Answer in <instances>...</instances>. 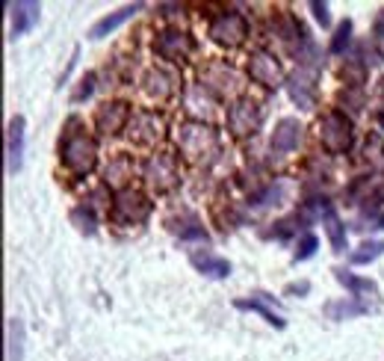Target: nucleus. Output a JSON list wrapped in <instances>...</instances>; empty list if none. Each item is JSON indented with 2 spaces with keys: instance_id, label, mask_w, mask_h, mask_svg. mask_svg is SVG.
<instances>
[{
  "instance_id": "37",
  "label": "nucleus",
  "mask_w": 384,
  "mask_h": 361,
  "mask_svg": "<svg viewBox=\"0 0 384 361\" xmlns=\"http://www.w3.org/2000/svg\"><path fill=\"white\" fill-rule=\"evenodd\" d=\"M378 125H381V127H384V113H378Z\"/></svg>"
},
{
  "instance_id": "24",
  "label": "nucleus",
  "mask_w": 384,
  "mask_h": 361,
  "mask_svg": "<svg viewBox=\"0 0 384 361\" xmlns=\"http://www.w3.org/2000/svg\"><path fill=\"white\" fill-rule=\"evenodd\" d=\"M381 255H384V240H363L358 249H352L349 260H352V264H373Z\"/></svg>"
},
{
  "instance_id": "23",
  "label": "nucleus",
  "mask_w": 384,
  "mask_h": 361,
  "mask_svg": "<svg viewBox=\"0 0 384 361\" xmlns=\"http://www.w3.org/2000/svg\"><path fill=\"white\" fill-rule=\"evenodd\" d=\"M6 361H24V323L18 317L6 320Z\"/></svg>"
},
{
  "instance_id": "2",
  "label": "nucleus",
  "mask_w": 384,
  "mask_h": 361,
  "mask_svg": "<svg viewBox=\"0 0 384 361\" xmlns=\"http://www.w3.org/2000/svg\"><path fill=\"white\" fill-rule=\"evenodd\" d=\"M178 142H180V151L190 160H204L219 149V134L204 122H187L178 130Z\"/></svg>"
},
{
  "instance_id": "13",
  "label": "nucleus",
  "mask_w": 384,
  "mask_h": 361,
  "mask_svg": "<svg viewBox=\"0 0 384 361\" xmlns=\"http://www.w3.org/2000/svg\"><path fill=\"white\" fill-rule=\"evenodd\" d=\"M248 74H252L255 84H260L266 89H278L284 84V74H281L278 59L269 57V54H263V51L252 54V59H248Z\"/></svg>"
},
{
  "instance_id": "8",
  "label": "nucleus",
  "mask_w": 384,
  "mask_h": 361,
  "mask_svg": "<svg viewBox=\"0 0 384 361\" xmlns=\"http://www.w3.org/2000/svg\"><path fill=\"white\" fill-rule=\"evenodd\" d=\"M192 51H195V42L183 30H163L154 39V54L169 62H187Z\"/></svg>"
},
{
  "instance_id": "4",
  "label": "nucleus",
  "mask_w": 384,
  "mask_h": 361,
  "mask_svg": "<svg viewBox=\"0 0 384 361\" xmlns=\"http://www.w3.org/2000/svg\"><path fill=\"white\" fill-rule=\"evenodd\" d=\"M352 122H349L340 110H331L322 116L320 122V139L322 145L331 151V154H346L349 149H352Z\"/></svg>"
},
{
  "instance_id": "36",
  "label": "nucleus",
  "mask_w": 384,
  "mask_h": 361,
  "mask_svg": "<svg viewBox=\"0 0 384 361\" xmlns=\"http://www.w3.org/2000/svg\"><path fill=\"white\" fill-rule=\"evenodd\" d=\"M376 228H384V213H381V217L376 219Z\"/></svg>"
},
{
  "instance_id": "34",
  "label": "nucleus",
  "mask_w": 384,
  "mask_h": 361,
  "mask_svg": "<svg viewBox=\"0 0 384 361\" xmlns=\"http://www.w3.org/2000/svg\"><path fill=\"white\" fill-rule=\"evenodd\" d=\"M310 9H313V18L320 21L322 27H331V15H328V4H320V0H313L310 4Z\"/></svg>"
},
{
  "instance_id": "22",
  "label": "nucleus",
  "mask_w": 384,
  "mask_h": 361,
  "mask_svg": "<svg viewBox=\"0 0 384 361\" xmlns=\"http://www.w3.org/2000/svg\"><path fill=\"white\" fill-rule=\"evenodd\" d=\"M334 278L352 293L355 299H361V293H378V285L373 282V278H361V275H355V273H349V270H343V267H334Z\"/></svg>"
},
{
  "instance_id": "12",
  "label": "nucleus",
  "mask_w": 384,
  "mask_h": 361,
  "mask_svg": "<svg viewBox=\"0 0 384 361\" xmlns=\"http://www.w3.org/2000/svg\"><path fill=\"white\" fill-rule=\"evenodd\" d=\"M24 130H27L24 116L9 119V127H6V172L9 175H18L24 166Z\"/></svg>"
},
{
  "instance_id": "5",
  "label": "nucleus",
  "mask_w": 384,
  "mask_h": 361,
  "mask_svg": "<svg viewBox=\"0 0 384 361\" xmlns=\"http://www.w3.org/2000/svg\"><path fill=\"white\" fill-rule=\"evenodd\" d=\"M145 180L151 184L157 193H172L180 184V169H178V157L169 151H157L145 160Z\"/></svg>"
},
{
  "instance_id": "6",
  "label": "nucleus",
  "mask_w": 384,
  "mask_h": 361,
  "mask_svg": "<svg viewBox=\"0 0 384 361\" xmlns=\"http://www.w3.org/2000/svg\"><path fill=\"white\" fill-rule=\"evenodd\" d=\"M260 122H263V107L255 98H237V101L228 107V130L237 139L252 137L260 127Z\"/></svg>"
},
{
  "instance_id": "19",
  "label": "nucleus",
  "mask_w": 384,
  "mask_h": 361,
  "mask_svg": "<svg viewBox=\"0 0 384 361\" xmlns=\"http://www.w3.org/2000/svg\"><path fill=\"white\" fill-rule=\"evenodd\" d=\"M190 264L207 275V278H228L231 275V264L222 258V255H216L210 249H198V252H190Z\"/></svg>"
},
{
  "instance_id": "10",
  "label": "nucleus",
  "mask_w": 384,
  "mask_h": 361,
  "mask_svg": "<svg viewBox=\"0 0 384 361\" xmlns=\"http://www.w3.org/2000/svg\"><path fill=\"white\" fill-rule=\"evenodd\" d=\"M130 119H133V113L127 101H104L95 113V127H98V134L115 137L119 130L130 125Z\"/></svg>"
},
{
  "instance_id": "16",
  "label": "nucleus",
  "mask_w": 384,
  "mask_h": 361,
  "mask_svg": "<svg viewBox=\"0 0 384 361\" xmlns=\"http://www.w3.org/2000/svg\"><path fill=\"white\" fill-rule=\"evenodd\" d=\"M12 12V24H9V39H21L24 33H30L33 27L39 24L42 6L33 4V0H18V4H9Z\"/></svg>"
},
{
  "instance_id": "31",
  "label": "nucleus",
  "mask_w": 384,
  "mask_h": 361,
  "mask_svg": "<svg viewBox=\"0 0 384 361\" xmlns=\"http://www.w3.org/2000/svg\"><path fill=\"white\" fill-rule=\"evenodd\" d=\"M216 71H219V65H210V71H207V77H204V80H207V86H210V84H216V80H213V74H216ZM222 74H225V77H222V89H233V86H237V80H240V77H237V71H233V69H228V71H225V65H222Z\"/></svg>"
},
{
  "instance_id": "28",
  "label": "nucleus",
  "mask_w": 384,
  "mask_h": 361,
  "mask_svg": "<svg viewBox=\"0 0 384 361\" xmlns=\"http://www.w3.org/2000/svg\"><path fill=\"white\" fill-rule=\"evenodd\" d=\"M349 42H352V21L346 18L337 27V33H334V39H331V54H343L346 47H349Z\"/></svg>"
},
{
  "instance_id": "32",
  "label": "nucleus",
  "mask_w": 384,
  "mask_h": 361,
  "mask_svg": "<svg viewBox=\"0 0 384 361\" xmlns=\"http://www.w3.org/2000/svg\"><path fill=\"white\" fill-rule=\"evenodd\" d=\"M92 92H95V74L89 71L86 77L80 80V86L74 89V95H71V104H80V101H86V98H89Z\"/></svg>"
},
{
  "instance_id": "20",
  "label": "nucleus",
  "mask_w": 384,
  "mask_h": 361,
  "mask_svg": "<svg viewBox=\"0 0 384 361\" xmlns=\"http://www.w3.org/2000/svg\"><path fill=\"white\" fill-rule=\"evenodd\" d=\"M322 314H325L328 320H334V323L355 320V317H361V314H370V302L355 299V297H349V299H331V302H325Z\"/></svg>"
},
{
  "instance_id": "21",
  "label": "nucleus",
  "mask_w": 384,
  "mask_h": 361,
  "mask_svg": "<svg viewBox=\"0 0 384 361\" xmlns=\"http://www.w3.org/2000/svg\"><path fill=\"white\" fill-rule=\"evenodd\" d=\"M142 89L151 101H165V98H172V92H175V77L163 69H148L142 77Z\"/></svg>"
},
{
  "instance_id": "30",
  "label": "nucleus",
  "mask_w": 384,
  "mask_h": 361,
  "mask_svg": "<svg viewBox=\"0 0 384 361\" xmlns=\"http://www.w3.org/2000/svg\"><path fill=\"white\" fill-rule=\"evenodd\" d=\"M373 47H376V62H384V12L376 18L373 27Z\"/></svg>"
},
{
  "instance_id": "25",
  "label": "nucleus",
  "mask_w": 384,
  "mask_h": 361,
  "mask_svg": "<svg viewBox=\"0 0 384 361\" xmlns=\"http://www.w3.org/2000/svg\"><path fill=\"white\" fill-rule=\"evenodd\" d=\"M325 231H328V240H331V249L334 252H346V225L340 222V217L334 210L325 217Z\"/></svg>"
},
{
  "instance_id": "17",
  "label": "nucleus",
  "mask_w": 384,
  "mask_h": 361,
  "mask_svg": "<svg viewBox=\"0 0 384 361\" xmlns=\"http://www.w3.org/2000/svg\"><path fill=\"white\" fill-rule=\"evenodd\" d=\"M349 199L352 205H381L384 202V175H370L361 178L349 190Z\"/></svg>"
},
{
  "instance_id": "18",
  "label": "nucleus",
  "mask_w": 384,
  "mask_h": 361,
  "mask_svg": "<svg viewBox=\"0 0 384 361\" xmlns=\"http://www.w3.org/2000/svg\"><path fill=\"white\" fill-rule=\"evenodd\" d=\"M145 9V4H130V6H122L119 12H110V15H104L101 21H95L92 24V30H89V39L92 42H98V39H104V36H110V33H115L124 21H130L136 12H142Z\"/></svg>"
},
{
  "instance_id": "14",
  "label": "nucleus",
  "mask_w": 384,
  "mask_h": 361,
  "mask_svg": "<svg viewBox=\"0 0 384 361\" xmlns=\"http://www.w3.org/2000/svg\"><path fill=\"white\" fill-rule=\"evenodd\" d=\"M302 122L298 119H293V116H287V119H281L278 125H275V130H272V137H269V149H272V154H290V151H296V145L302 142Z\"/></svg>"
},
{
  "instance_id": "33",
  "label": "nucleus",
  "mask_w": 384,
  "mask_h": 361,
  "mask_svg": "<svg viewBox=\"0 0 384 361\" xmlns=\"http://www.w3.org/2000/svg\"><path fill=\"white\" fill-rule=\"evenodd\" d=\"M71 219H74V222H80V231H86V234H95V219H92V213H89V210L77 207V210L71 213Z\"/></svg>"
},
{
  "instance_id": "35",
  "label": "nucleus",
  "mask_w": 384,
  "mask_h": 361,
  "mask_svg": "<svg viewBox=\"0 0 384 361\" xmlns=\"http://www.w3.org/2000/svg\"><path fill=\"white\" fill-rule=\"evenodd\" d=\"M305 293H310V282H293L284 287V297H305Z\"/></svg>"
},
{
  "instance_id": "7",
  "label": "nucleus",
  "mask_w": 384,
  "mask_h": 361,
  "mask_svg": "<svg viewBox=\"0 0 384 361\" xmlns=\"http://www.w3.org/2000/svg\"><path fill=\"white\" fill-rule=\"evenodd\" d=\"M148 213H151V202H148V195H142L139 190H122L115 195L112 202V222L119 225H136L142 219H148Z\"/></svg>"
},
{
  "instance_id": "1",
  "label": "nucleus",
  "mask_w": 384,
  "mask_h": 361,
  "mask_svg": "<svg viewBox=\"0 0 384 361\" xmlns=\"http://www.w3.org/2000/svg\"><path fill=\"white\" fill-rule=\"evenodd\" d=\"M59 160H62V166L69 169L71 175L83 178V175H89L95 169L98 145H95L92 137L83 134V130H69L65 139L59 142Z\"/></svg>"
},
{
  "instance_id": "15",
  "label": "nucleus",
  "mask_w": 384,
  "mask_h": 361,
  "mask_svg": "<svg viewBox=\"0 0 384 361\" xmlns=\"http://www.w3.org/2000/svg\"><path fill=\"white\" fill-rule=\"evenodd\" d=\"M269 305H278V302H275V297H269V293H263V290L252 293V299H237V302H233V308H237V311H252V314H260L269 326H275V329H284L287 320H284L278 311L269 308Z\"/></svg>"
},
{
  "instance_id": "26",
  "label": "nucleus",
  "mask_w": 384,
  "mask_h": 361,
  "mask_svg": "<svg viewBox=\"0 0 384 361\" xmlns=\"http://www.w3.org/2000/svg\"><path fill=\"white\" fill-rule=\"evenodd\" d=\"M363 160L370 163V166H378L384 169V139L378 134H370L363 142Z\"/></svg>"
},
{
  "instance_id": "29",
  "label": "nucleus",
  "mask_w": 384,
  "mask_h": 361,
  "mask_svg": "<svg viewBox=\"0 0 384 361\" xmlns=\"http://www.w3.org/2000/svg\"><path fill=\"white\" fill-rule=\"evenodd\" d=\"M316 249H320V237H316V234H305V237H302V243L296 246L293 260H296V264H298V260H308V258H313V255H316Z\"/></svg>"
},
{
  "instance_id": "3",
  "label": "nucleus",
  "mask_w": 384,
  "mask_h": 361,
  "mask_svg": "<svg viewBox=\"0 0 384 361\" xmlns=\"http://www.w3.org/2000/svg\"><path fill=\"white\" fill-rule=\"evenodd\" d=\"M207 36L216 45H222V47H240L248 39V21H245V15L243 12H233V9L216 15V18L210 21V27H207Z\"/></svg>"
},
{
  "instance_id": "27",
  "label": "nucleus",
  "mask_w": 384,
  "mask_h": 361,
  "mask_svg": "<svg viewBox=\"0 0 384 361\" xmlns=\"http://www.w3.org/2000/svg\"><path fill=\"white\" fill-rule=\"evenodd\" d=\"M130 175V160L127 157H115L110 166H107V172H104V178H107V184H112V187H119V184H124V178Z\"/></svg>"
},
{
  "instance_id": "9",
  "label": "nucleus",
  "mask_w": 384,
  "mask_h": 361,
  "mask_svg": "<svg viewBox=\"0 0 384 361\" xmlns=\"http://www.w3.org/2000/svg\"><path fill=\"white\" fill-rule=\"evenodd\" d=\"M316 74H320V65H298V71L287 80L293 104H298L302 110H313L316 104Z\"/></svg>"
},
{
  "instance_id": "11",
  "label": "nucleus",
  "mask_w": 384,
  "mask_h": 361,
  "mask_svg": "<svg viewBox=\"0 0 384 361\" xmlns=\"http://www.w3.org/2000/svg\"><path fill=\"white\" fill-rule=\"evenodd\" d=\"M127 137L130 142H136V145H154L163 139V119L157 116V113H133V119L127 125Z\"/></svg>"
}]
</instances>
